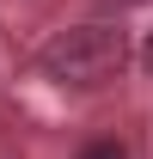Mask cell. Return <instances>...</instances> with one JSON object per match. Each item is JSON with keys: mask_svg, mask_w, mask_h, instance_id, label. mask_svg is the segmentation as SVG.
Returning <instances> with one entry per match:
<instances>
[{"mask_svg": "<svg viewBox=\"0 0 153 159\" xmlns=\"http://www.w3.org/2000/svg\"><path fill=\"white\" fill-rule=\"evenodd\" d=\"M123 61H129V31H123V25H104V19H98V25H67V31H55V37L37 49L43 80L74 86V92L116 80Z\"/></svg>", "mask_w": 153, "mask_h": 159, "instance_id": "6da1fadb", "label": "cell"}, {"mask_svg": "<svg viewBox=\"0 0 153 159\" xmlns=\"http://www.w3.org/2000/svg\"><path fill=\"white\" fill-rule=\"evenodd\" d=\"M80 159H129V153H123V141H92Z\"/></svg>", "mask_w": 153, "mask_h": 159, "instance_id": "7a4b0ae2", "label": "cell"}, {"mask_svg": "<svg viewBox=\"0 0 153 159\" xmlns=\"http://www.w3.org/2000/svg\"><path fill=\"white\" fill-rule=\"evenodd\" d=\"M141 67H147V74H153V37L141 43Z\"/></svg>", "mask_w": 153, "mask_h": 159, "instance_id": "3957f363", "label": "cell"}]
</instances>
